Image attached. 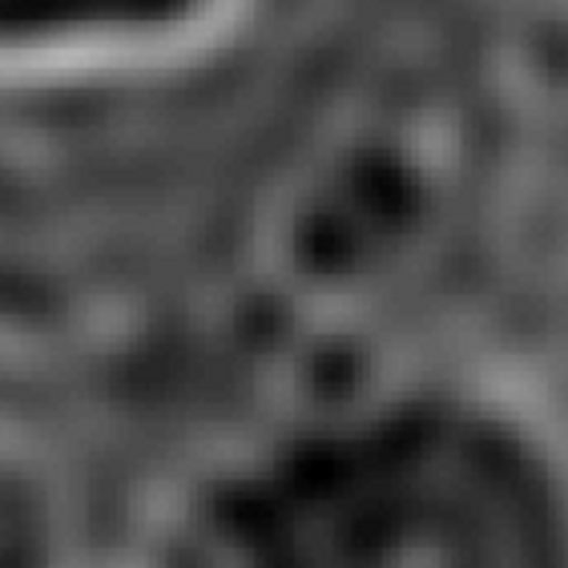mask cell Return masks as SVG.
I'll return each mask as SVG.
<instances>
[{"instance_id":"6da1fadb","label":"cell","mask_w":568,"mask_h":568,"mask_svg":"<svg viewBox=\"0 0 568 568\" xmlns=\"http://www.w3.org/2000/svg\"><path fill=\"white\" fill-rule=\"evenodd\" d=\"M165 568H568V516L516 436L399 416L202 484Z\"/></svg>"},{"instance_id":"7a4b0ae2","label":"cell","mask_w":568,"mask_h":568,"mask_svg":"<svg viewBox=\"0 0 568 568\" xmlns=\"http://www.w3.org/2000/svg\"><path fill=\"white\" fill-rule=\"evenodd\" d=\"M53 516L37 471L0 448V568H49Z\"/></svg>"}]
</instances>
